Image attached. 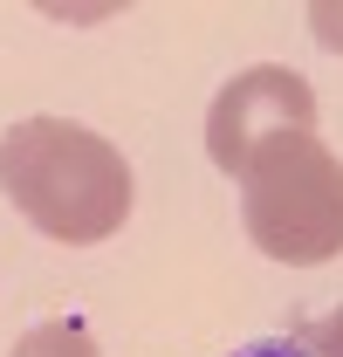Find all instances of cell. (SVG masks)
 I'll return each mask as SVG.
<instances>
[{
  "instance_id": "4",
  "label": "cell",
  "mask_w": 343,
  "mask_h": 357,
  "mask_svg": "<svg viewBox=\"0 0 343 357\" xmlns=\"http://www.w3.org/2000/svg\"><path fill=\"white\" fill-rule=\"evenodd\" d=\"M7 357H103V351H96V337L83 323H35Z\"/></svg>"
},
{
  "instance_id": "7",
  "label": "cell",
  "mask_w": 343,
  "mask_h": 357,
  "mask_svg": "<svg viewBox=\"0 0 343 357\" xmlns=\"http://www.w3.org/2000/svg\"><path fill=\"white\" fill-rule=\"evenodd\" d=\"M234 357H316L302 344V330H275V337H254V344H241Z\"/></svg>"
},
{
  "instance_id": "6",
  "label": "cell",
  "mask_w": 343,
  "mask_h": 357,
  "mask_svg": "<svg viewBox=\"0 0 343 357\" xmlns=\"http://www.w3.org/2000/svg\"><path fill=\"white\" fill-rule=\"evenodd\" d=\"M302 344H309L316 357H343V303H337L330 316H316V323L302 330Z\"/></svg>"
},
{
  "instance_id": "3",
  "label": "cell",
  "mask_w": 343,
  "mask_h": 357,
  "mask_svg": "<svg viewBox=\"0 0 343 357\" xmlns=\"http://www.w3.org/2000/svg\"><path fill=\"white\" fill-rule=\"evenodd\" d=\"M316 117H323V103H316L309 76L282 69V62H254V69H241L234 83H220L213 110H206V158H213L227 178H241L261 144L316 131Z\"/></svg>"
},
{
  "instance_id": "1",
  "label": "cell",
  "mask_w": 343,
  "mask_h": 357,
  "mask_svg": "<svg viewBox=\"0 0 343 357\" xmlns=\"http://www.w3.org/2000/svg\"><path fill=\"white\" fill-rule=\"evenodd\" d=\"M0 192L14 199V213L35 220V234L62 248L110 241L137 206L130 158L69 117H21L0 137Z\"/></svg>"
},
{
  "instance_id": "5",
  "label": "cell",
  "mask_w": 343,
  "mask_h": 357,
  "mask_svg": "<svg viewBox=\"0 0 343 357\" xmlns=\"http://www.w3.org/2000/svg\"><path fill=\"white\" fill-rule=\"evenodd\" d=\"M309 35L330 48V55H343V0H316L309 7Z\"/></svg>"
},
{
  "instance_id": "2",
  "label": "cell",
  "mask_w": 343,
  "mask_h": 357,
  "mask_svg": "<svg viewBox=\"0 0 343 357\" xmlns=\"http://www.w3.org/2000/svg\"><path fill=\"white\" fill-rule=\"evenodd\" d=\"M241 227L268 261L323 268L343 255V158L316 131L261 144L241 172Z\"/></svg>"
}]
</instances>
